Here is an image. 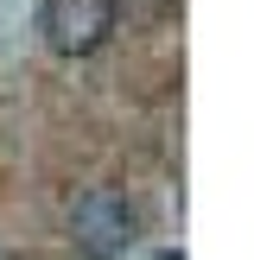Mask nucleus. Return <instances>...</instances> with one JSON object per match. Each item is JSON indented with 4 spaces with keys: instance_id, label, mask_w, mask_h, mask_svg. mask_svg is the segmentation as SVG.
<instances>
[{
    "instance_id": "1",
    "label": "nucleus",
    "mask_w": 254,
    "mask_h": 260,
    "mask_svg": "<svg viewBox=\"0 0 254 260\" xmlns=\"http://www.w3.org/2000/svg\"><path fill=\"white\" fill-rule=\"evenodd\" d=\"M70 241H76V254H89V260L127 254V248L140 241V210H134V197L114 190V184H89L83 197L70 203Z\"/></svg>"
},
{
    "instance_id": "3",
    "label": "nucleus",
    "mask_w": 254,
    "mask_h": 260,
    "mask_svg": "<svg viewBox=\"0 0 254 260\" xmlns=\"http://www.w3.org/2000/svg\"><path fill=\"white\" fill-rule=\"evenodd\" d=\"M140 7H146L152 19H165V13H178V0H140Z\"/></svg>"
},
{
    "instance_id": "2",
    "label": "nucleus",
    "mask_w": 254,
    "mask_h": 260,
    "mask_svg": "<svg viewBox=\"0 0 254 260\" xmlns=\"http://www.w3.org/2000/svg\"><path fill=\"white\" fill-rule=\"evenodd\" d=\"M114 19H121L114 0H45V7H38V32H45V45L57 51V57H89V51H102L114 38Z\"/></svg>"
}]
</instances>
